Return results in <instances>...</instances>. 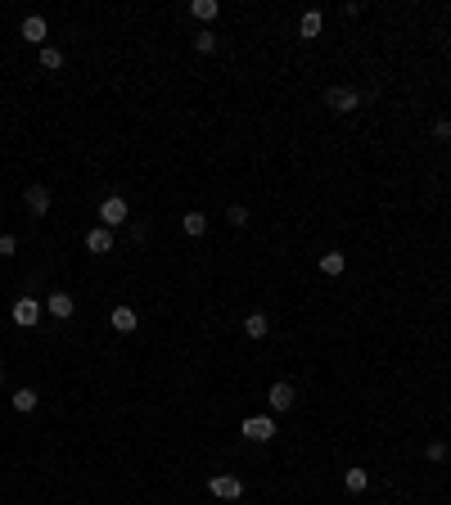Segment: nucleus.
<instances>
[{"mask_svg":"<svg viewBox=\"0 0 451 505\" xmlns=\"http://www.w3.org/2000/svg\"><path fill=\"white\" fill-rule=\"evenodd\" d=\"M325 104H330L334 113H352L361 104V91H352V86H330V91H325Z\"/></svg>","mask_w":451,"mask_h":505,"instance_id":"20e7f679","label":"nucleus"},{"mask_svg":"<svg viewBox=\"0 0 451 505\" xmlns=\"http://www.w3.org/2000/svg\"><path fill=\"white\" fill-rule=\"evenodd\" d=\"M0 388H5V370H0Z\"/></svg>","mask_w":451,"mask_h":505,"instance_id":"393cba45","label":"nucleus"},{"mask_svg":"<svg viewBox=\"0 0 451 505\" xmlns=\"http://www.w3.org/2000/svg\"><path fill=\"white\" fill-rule=\"evenodd\" d=\"M239 433H244L248 442H271L275 437V420L271 415H248V420L239 424Z\"/></svg>","mask_w":451,"mask_h":505,"instance_id":"7ed1b4c3","label":"nucleus"},{"mask_svg":"<svg viewBox=\"0 0 451 505\" xmlns=\"http://www.w3.org/2000/svg\"><path fill=\"white\" fill-rule=\"evenodd\" d=\"M36 63H41V72H59V68H63V50L41 45V50H36Z\"/></svg>","mask_w":451,"mask_h":505,"instance_id":"ddd939ff","label":"nucleus"},{"mask_svg":"<svg viewBox=\"0 0 451 505\" xmlns=\"http://www.w3.org/2000/svg\"><path fill=\"white\" fill-rule=\"evenodd\" d=\"M181 231H185L190 240H199V235L208 231V217L204 212H185V217H181Z\"/></svg>","mask_w":451,"mask_h":505,"instance_id":"a211bd4d","label":"nucleus"},{"mask_svg":"<svg viewBox=\"0 0 451 505\" xmlns=\"http://www.w3.org/2000/svg\"><path fill=\"white\" fill-rule=\"evenodd\" d=\"M226 222H230V226H248V208H244V203L226 208Z\"/></svg>","mask_w":451,"mask_h":505,"instance_id":"412c9836","label":"nucleus"},{"mask_svg":"<svg viewBox=\"0 0 451 505\" xmlns=\"http://www.w3.org/2000/svg\"><path fill=\"white\" fill-rule=\"evenodd\" d=\"M9 253H18V240L14 235H0V257H9Z\"/></svg>","mask_w":451,"mask_h":505,"instance_id":"5701e85b","label":"nucleus"},{"mask_svg":"<svg viewBox=\"0 0 451 505\" xmlns=\"http://www.w3.org/2000/svg\"><path fill=\"white\" fill-rule=\"evenodd\" d=\"M36 402H41V393H36V388H14V393H9V406H14L18 415L36 411Z\"/></svg>","mask_w":451,"mask_h":505,"instance_id":"9b49d317","label":"nucleus"},{"mask_svg":"<svg viewBox=\"0 0 451 505\" xmlns=\"http://www.w3.org/2000/svg\"><path fill=\"white\" fill-rule=\"evenodd\" d=\"M194 50H199V54H213V50H217V32H208V27H204V32L194 36Z\"/></svg>","mask_w":451,"mask_h":505,"instance_id":"aec40b11","label":"nucleus"},{"mask_svg":"<svg viewBox=\"0 0 451 505\" xmlns=\"http://www.w3.org/2000/svg\"><path fill=\"white\" fill-rule=\"evenodd\" d=\"M36 320H41V302H36V298H18V302H14V325L32 329Z\"/></svg>","mask_w":451,"mask_h":505,"instance_id":"0eeeda50","label":"nucleus"},{"mask_svg":"<svg viewBox=\"0 0 451 505\" xmlns=\"http://www.w3.org/2000/svg\"><path fill=\"white\" fill-rule=\"evenodd\" d=\"M27 212H32V217H45V212H50V189H45L41 185V180H36V185H27Z\"/></svg>","mask_w":451,"mask_h":505,"instance_id":"1a4fd4ad","label":"nucleus"},{"mask_svg":"<svg viewBox=\"0 0 451 505\" xmlns=\"http://www.w3.org/2000/svg\"><path fill=\"white\" fill-rule=\"evenodd\" d=\"M18 32H23V41H32L36 50H41V45H45V36H50V23H45V14H27Z\"/></svg>","mask_w":451,"mask_h":505,"instance_id":"423d86ee","label":"nucleus"},{"mask_svg":"<svg viewBox=\"0 0 451 505\" xmlns=\"http://www.w3.org/2000/svg\"><path fill=\"white\" fill-rule=\"evenodd\" d=\"M45 311H50L54 320H68L72 311H77V302H72V293H63V289H54L50 298H45Z\"/></svg>","mask_w":451,"mask_h":505,"instance_id":"6e6552de","label":"nucleus"},{"mask_svg":"<svg viewBox=\"0 0 451 505\" xmlns=\"http://www.w3.org/2000/svg\"><path fill=\"white\" fill-rule=\"evenodd\" d=\"M190 14H194L199 23H213V18L222 14V5H217V0H190Z\"/></svg>","mask_w":451,"mask_h":505,"instance_id":"f3484780","label":"nucleus"},{"mask_svg":"<svg viewBox=\"0 0 451 505\" xmlns=\"http://www.w3.org/2000/svg\"><path fill=\"white\" fill-rule=\"evenodd\" d=\"M321 271L325 275H343V271H348V257H343V253H321Z\"/></svg>","mask_w":451,"mask_h":505,"instance_id":"6ab92c4d","label":"nucleus"},{"mask_svg":"<svg viewBox=\"0 0 451 505\" xmlns=\"http://www.w3.org/2000/svg\"><path fill=\"white\" fill-rule=\"evenodd\" d=\"M429 460H447V442H429Z\"/></svg>","mask_w":451,"mask_h":505,"instance_id":"b1692460","label":"nucleus"},{"mask_svg":"<svg viewBox=\"0 0 451 505\" xmlns=\"http://www.w3.org/2000/svg\"><path fill=\"white\" fill-rule=\"evenodd\" d=\"M244 334L248 339H266L271 334V320H266L262 311H253V316H244Z\"/></svg>","mask_w":451,"mask_h":505,"instance_id":"2eb2a0df","label":"nucleus"},{"mask_svg":"<svg viewBox=\"0 0 451 505\" xmlns=\"http://www.w3.org/2000/svg\"><path fill=\"white\" fill-rule=\"evenodd\" d=\"M109 325L118 329V334H131V329H136V311H131V307H113Z\"/></svg>","mask_w":451,"mask_h":505,"instance_id":"4468645a","label":"nucleus"},{"mask_svg":"<svg viewBox=\"0 0 451 505\" xmlns=\"http://www.w3.org/2000/svg\"><path fill=\"white\" fill-rule=\"evenodd\" d=\"M86 253H113V231L109 226H95V231L86 235Z\"/></svg>","mask_w":451,"mask_h":505,"instance_id":"f8f14e48","label":"nucleus"},{"mask_svg":"<svg viewBox=\"0 0 451 505\" xmlns=\"http://www.w3.org/2000/svg\"><path fill=\"white\" fill-rule=\"evenodd\" d=\"M321 27H325V14H321V9H307V14L298 18V36H303V41H316V36H321Z\"/></svg>","mask_w":451,"mask_h":505,"instance_id":"9d476101","label":"nucleus"},{"mask_svg":"<svg viewBox=\"0 0 451 505\" xmlns=\"http://www.w3.org/2000/svg\"><path fill=\"white\" fill-rule=\"evenodd\" d=\"M343 488H348V492H366V488H370V469H361V465H352V469L343 474Z\"/></svg>","mask_w":451,"mask_h":505,"instance_id":"dca6fc26","label":"nucleus"},{"mask_svg":"<svg viewBox=\"0 0 451 505\" xmlns=\"http://www.w3.org/2000/svg\"><path fill=\"white\" fill-rule=\"evenodd\" d=\"M127 217H131V208H127V199H122V194H109V199L100 203V222L109 226V231H113V226H122Z\"/></svg>","mask_w":451,"mask_h":505,"instance_id":"39448f33","label":"nucleus"},{"mask_svg":"<svg viewBox=\"0 0 451 505\" xmlns=\"http://www.w3.org/2000/svg\"><path fill=\"white\" fill-rule=\"evenodd\" d=\"M208 492H213L217 501H239L244 497V479H235V474H213V479H208Z\"/></svg>","mask_w":451,"mask_h":505,"instance_id":"f257e3e1","label":"nucleus"},{"mask_svg":"<svg viewBox=\"0 0 451 505\" xmlns=\"http://www.w3.org/2000/svg\"><path fill=\"white\" fill-rule=\"evenodd\" d=\"M266 402H271L275 415H280V411H293V406H298V388H293L289 379H275L271 393H266Z\"/></svg>","mask_w":451,"mask_h":505,"instance_id":"f03ea898","label":"nucleus"},{"mask_svg":"<svg viewBox=\"0 0 451 505\" xmlns=\"http://www.w3.org/2000/svg\"><path fill=\"white\" fill-rule=\"evenodd\" d=\"M434 136H438V140H451V118H438V122H434Z\"/></svg>","mask_w":451,"mask_h":505,"instance_id":"4be33fe9","label":"nucleus"}]
</instances>
